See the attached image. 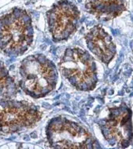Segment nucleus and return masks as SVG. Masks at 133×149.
Returning a JSON list of instances; mask_svg holds the SVG:
<instances>
[{"label":"nucleus","instance_id":"obj_1","mask_svg":"<svg viewBox=\"0 0 133 149\" xmlns=\"http://www.w3.org/2000/svg\"><path fill=\"white\" fill-rule=\"evenodd\" d=\"M58 78L55 64L43 54H32L20 62L18 84L31 97H46L56 87Z\"/></svg>","mask_w":133,"mask_h":149},{"label":"nucleus","instance_id":"obj_2","mask_svg":"<svg viewBox=\"0 0 133 149\" xmlns=\"http://www.w3.org/2000/svg\"><path fill=\"white\" fill-rule=\"evenodd\" d=\"M34 30L30 15L15 7L0 18V51L7 57H20L33 42Z\"/></svg>","mask_w":133,"mask_h":149},{"label":"nucleus","instance_id":"obj_3","mask_svg":"<svg viewBox=\"0 0 133 149\" xmlns=\"http://www.w3.org/2000/svg\"><path fill=\"white\" fill-rule=\"evenodd\" d=\"M61 74L80 91L94 90L98 82L97 68L91 55L78 47L67 48L59 63Z\"/></svg>","mask_w":133,"mask_h":149},{"label":"nucleus","instance_id":"obj_4","mask_svg":"<svg viewBox=\"0 0 133 149\" xmlns=\"http://www.w3.org/2000/svg\"><path fill=\"white\" fill-rule=\"evenodd\" d=\"M46 135L52 148H100L99 142L87 129L63 116H57L49 121Z\"/></svg>","mask_w":133,"mask_h":149},{"label":"nucleus","instance_id":"obj_5","mask_svg":"<svg viewBox=\"0 0 133 149\" xmlns=\"http://www.w3.org/2000/svg\"><path fill=\"white\" fill-rule=\"evenodd\" d=\"M42 116L33 104L11 99L0 100V130L4 133L14 134L32 128Z\"/></svg>","mask_w":133,"mask_h":149},{"label":"nucleus","instance_id":"obj_6","mask_svg":"<svg viewBox=\"0 0 133 149\" xmlns=\"http://www.w3.org/2000/svg\"><path fill=\"white\" fill-rule=\"evenodd\" d=\"M109 111L108 116L100 125L103 136L112 146L128 148L133 139L132 111L125 104L110 108Z\"/></svg>","mask_w":133,"mask_h":149},{"label":"nucleus","instance_id":"obj_7","mask_svg":"<svg viewBox=\"0 0 133 149\" xmlns=\"http://www.w3.org/2000/svg\"><path fill=\"white\" fill-rule=\"evenodd\" d=\"M80 12L74 3L69 0H59L46 13L52 40L54 42L65 41L77 31Z\"/></svg>","mask_w":133,"mask_h":149},{"label":"nucleus","instance_id":"obj_8","mask_svg":"<svg viewBox=\"0 0 133 149\" xmlns=\"http://www.w3.org/2000/svg\"><path fill=\"white\" fill-rule=\"evenodd\" d=\"M87 48L105 64H109L116 55L112 37L99 25L92 28L85 36Z\"/></svg>","mask_w":133,"mask_h":149},{"label":"nucleus","instance_id":"obj_9","mask_svg":"<svg viewBox=\"0 0 133 149\" xmlns=\"http://www.w3.org/2000/svg\"><path fill=\"white\" fill-rule=\"evenodd\" d=\"M85 8L99 20L109 21L125 10V0H87Z\"/></svg>","mask_w":133,"mask_h":149},{"label":"nucleus","instance_id":"obj_10","mask_svg":"<svg viewBox=\"0 0 133 149\" xmlns=\"http://www.w3.org/2000/svg\"><path fill=\"white\" fill-rule=\"evenodd\" d=\"M18 93L17 83L0 61V100L15 97Z\"/></svg>","mask_w":133,"mask_h":149}]
</instances>
